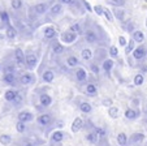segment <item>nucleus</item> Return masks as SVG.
<instances>
[{
	"mask_svg": "<svg viewBox=\"0 0 147 146\" xmlns=\"http://www.w3.org/2000/svg\"><path fill=\"white\" fill-rule=\"evenodd\" d=\"M144 146H147V142H146V145H144Z\"/></svg>",
	"mask_w": 147,
	"mask_h": 146,
	"instance_id": "59",
	"label": "nucleus"
},
{
	"mask_svg": "<svg viewBox=\"0 0 147 146\" xmlns=\"http://www.w3.org/2000/svg\"><path fill=\"white\" fill-rule=\"evenodd\" d=\"M103 16L106 17V18L108 20L109 22H112V21H113V17H112V14H111V12H109V9L104 8V13H103Z\"/></svg>",
	"mask_w": 147,
	"mask_h": 146,
	"instance_id": "47",
	"label": "nucleus"
},
{
	"mask_svg": "<svg viewBox=\"0 0 147 146\" xmlns=\"http://www.w3.org/2000/svg\"><path fill=\"white\" fill-rule=\"evenodd\" d=\"M67 65L70 67V68H76L77 65H80V60H78L77 56L70 55L67 58Z\"/></svg>",
	"mask_w": 147,
	"mask_h": 146,
	"instance_id": "30",
	"label": "nucleus"
},
{
	"mask_svg": "<svg viewBox=\"0 0 147 146\" xmlns=\"http://www.w3.org/2000/svg\"><path fill=\"white\" fill-rule=\"evenodd\" d=\"M144 78H143V75L142 73H138V75L134 76V85L136 86H141L142 84H143Z\"/></svg>",
	"mask_w": 147,
	"mask_h": 146,
	"instance_id": "41",
	"label": "nucleus"
},
{
	"mask_svg": "<svg viewBox=\"0 0 147 146\" xmlns=\"http://www.w3.org/2000/svg\"><path fill=\"white\" fill-rule=\"evenodd\" d=\"M69 30L73 31V33H76V34H82V28H81V25L78 24V22L72 24V25L69 26Z\"/></svg>",
	"mask_w": 147,
	"mask_h": 146,
	"instance_id": "39",
	"label": "nucleus"
},
{
	"mask_svg": "<svg viewBox=\"0 0 147 146\" xmlns=\"http://www.w3.org/2000/svg\"><path fill=\"white\" fill-rule=\"evenodd\" d=\"M5 34H7V38H8V39H14V38L17 37V30H16V28H13L12 25L7 26Z\"/></svg>",
	"mask_w": 147,
	"mask_h": 146,
	"instance_id": "32",
	"label": "nucleus"
},
{
	"mask_svg": "<svg viewBox=\"0 0 147 146\" xmlns=\"http://www.w3.org/2000/svg\"><path fill=\"white\" fill-rule=\"evenodd\" d=\"M90 69H91V72L94 73V75H96V76L99 75L100 69H99V65H98L96 63H91V64H90Z\"/></svg>",
	"mask_w": 147,
	"mask_h": 146,
	"instance_id": "45",
	"label": "nucleus"
},
{
	"mask_svg": "<svg viewBox=\"0 0 147 146\" xmlns=\"http://www.w3.org/2000/svg\"><path fill=\"white\" fill-rule=\"evenodd\" d=\"M63 13V5L61 4H55V5L51 7V14L53 17L55 16H59V14Z\"/></svg>",
	"mask_w": 147,
	"mask_h": 146,
	"instance_id": "36",
	"label": "nucleus"
},
{
	"mask_svg": "<svg viewBox=\"0 0 147 146\" xmlns=\"http://www.w3.org/2000/svg\"><path fill=\"white\" fill-rule=\"evenodd\" d=\"M3 39H4V35L3 34H0V41H3Z\"/></svg>",
	"mask_w": 147,
	"mask_h": 146,
	"instance_id": "55",
	"label": "nucleus"
},
{
	"mask_svg": "<svg viewBox=\"0 0 147 146\" xmlns=\"http://www.w3.org/2000/svg\"><path fill=\"white\" fill-rule=\"evenodd\" d=\"M131 54H133L134 60L141 61V60H143V59L147 58V47L143 46V44H142V46H138L134 48V51Z\"/></svg>",
	"mask_w": 147,
	"mask_h": 146,
	"instance_id": "4",
	"label": "nucleus"
},
{
	"mask_svg": "<svg viewBox=\"0 0 147 146\" xmlns=\"http://www.w3.org/2000/svg\"><path fill=\"white\" fill-rule=\"evenodd\" d=\"M3 82L7 84V85H9V86H16L17 82H18V80H17L14 72H9V73H4Z\"/></svg>",
	"mask_w": 147,
	"mask_h": 146,
	"instance_id": "12",
	"label": "nucleus"
},
{
	"mask_svg": "<svg viewBox=\"0 0 147 146\" xmlns=\"http://www.w3.org/2000/svg\"><path fill=\"white\" fill-rule=\"evenodd\" d=\"M102 105L104 106V107H111V106L113 105V101H112L111 98H104V99L102 101Z\"/></svg>",
	"mask_w": 147,
	"mask_h": 146,
	"instance_id": "46",
	"label": "nucleus"
},
{
	"mask_svg": "<svg viewBox=\"0 0 147 146\" xmlns=\"http://www.w3.org/2000/svg\"><path fill=\"white\" fill-rule=\"evenodd\" d=\"M0 20H1V24L4 26H9L11 25V21H9V16L5 11H0Z\"/></svg>",
	"mask_w": 147,
	"mask_h": 146,
	"instance_id": "34",
	"label": "nucleus"
},
{
	"mask_svg": "<svg viewBox=\"0 0 147 146\" xmlns=\"http://www.w3.org/2000/svg\"><path fill=\"white\" fill-rule=\"evenodd\" d=\"M87 124H89V123H87ZM89 127H90V125H89ZM85 140H86L90 145H98V143H99V141H100V138H99V134H98V133L95 132L91 127H90V130L86 133V134H85Z\"/></svg>",
	"mask_w": 147,
	"mask_h": 146,
	"instance_id": "8",
	"label": "nucleus"
},
{
	"mask_svg": "<svg viewBox=\"0 0 147 146\" xmlns=\"http://www.w3.org/2000/svg\"><path fill=\"white\" fill-rule=\"evenodd\" d=\"M35 82V76L33 73H24V75L20 76L18 78V84L24 86H28V85H31V84Z\"/></svg>",
	"mask_w": 147,
	"mask_h": 146,
	"instance_id": "11",
	"label": "nucleus"
},
{
	"mask_svg": "<svg viewBox=\"0 0 147 146\" xmlns=\"http://www.w3.org/2000/svg\"><path fill=\"white\" fill-rule=\"evenodd\" d=\"M85 93H86L87 96H95L98 94V88L95 84L90 82L86 85V89H85Z\"/></svg>",
	"mask_w": 147,
	"mask_h": 146,
	"instance_id": "23",
	"label": "nucleus"
},
{
	"mask_svg": "<svg viewBox=\"0 0 147 146\" xmlns=\"http://www.w3.org/2000/svg\"><path fill=\"white\" fill-rule=\"evenodd\" d=\"M36 64H38V56L33 52L28 54V55H26V64H25L26 68L31 71V69H34L36 67Z\"/></svg>",
	"mask_w": 147,
	"mask_h": 146,
	"instance_id": "13",
	"label": "nucleus"
},
{
	"mask_svg": "<svg viewBox=\"0 0 147 146\" xmlns=\"http://www.w3.org/2000/svg\"><path fill=\"white\" fill-rule=\"evenodd\" d=\"M119 108L115 107V106H111V107H108V116L111 119H117L119 117Z\"/></svg>",
	"mask_w": 147,
	"mask_h": 146,
	"instance_id": "37",
	"label": "nucleus"
},
{
	"mask_svg": "<svg viewBox=\"0 0 147 146\" xmlns=\"http://www.w3.org/2000/svg\"><path fill=\"white\" fill-rule=\"evenodd\" d=\"M76 80L78 82H85L87 80V73L83 68H77L76 69Z\"/></svg>",
	"mask_w": 147,
	"mask_h": 146,
	"instance_id": "21",
	"label": "nucleus"
},
{
	"mask_svg": "<svg viewBox=\"0 0 147 146\" xmlns=\"http://www.w3.org/2000/svg\"><path fill=\"white\" fill-rule=\"evenodd\" d=\"M96 54H98V58H95L96 59V61H104L106 60V55H107V52H106V50H103V48H99V50H96Z\"/></svg>",
	"mask_w": 147,
	"mask_h": 146,
	"instance_id": "40",
	"label": "nucleus"
},
{
	"mask_svg": "<svg viewBox=\"0 0 147 146\" xmlns=\"http://www.w3.org/2000/svg\"><path fill=\"white\" fill-rule=\"evenodd\" d=\"M28 123H24V121H20V120H17V123H16V130H17V133H20V134H25V133H28V130H29V128H28Z\"/></svg>",
	"mask_w": 147,
	"mask_h": 146,
	"instance_id": "26",
	"label": "nucleus"
},
{
	"mask_svg": "<svg viewBox=\"0 0 147 146\" xmlns=\"http://www.w3.org/2000/svg\"><path fill=\"white\" fill-rule=\"evenodd\" d=\"M43 35L47 39H53V38H56L57 33H56V29L53 28V26H46V28L43 29Z\"/></svg>",
	"mask_w": 147,
	"mask_h": 146,
	"instance_id": "19",
	"label": "nucleus"
},
{
	"mask_svg": "<svg viewBox=\"0 0 147 146\" xmlns=\"http://www.w3.org/2000/svg\"><path fill=\"white\" fill-rule=\"evenodd\" d=\"M18 95H20V93L17 90H14V89H8V90L4 93V99L8 103H14L16 99L18 98Z\"/></svg>",
	"mask_w": 147,
	"mask_h": 146,
	"instance_id": "14",
	"label": "nucleus"
},
{
	"mask_svg": "<svg viewBox=\"0 0 147 146\" xmlns=\"http://www.w3.org/2000/svg\"><path fill=\"white\" fill-rule=\"evenodd\" d=\"M13 142V137L8 133H1L0 134V143L3 146H9L11 143Z\"/></svg>",
	"mask_w": 147,
	"mask_h": 146,
	"instance_id": "25",
	"label": "nucleus"
},
{
	"mask_svg": "<svg viewBox=\"0 0 147 146\" xmlns=\"http://www.w3.org/2000/svg\"><path fill=\"white\" fill-rule=\"evenodd\" d=\"M77 35H78V34H76V33H73V31L68 30V31H64V33H61L60 39H61V42H63V43L70 44V43H73V42L77 39Z\"/></svg>",
	"mask_w": 147,
	"mask_h": 146,
	"instance_id": "10",
	"label": "nucleus"
},
{
	"mask_svg": "<svg viewBox=\"0 0 147 146\" xmlns=\"http://www.w3.org/2000/svg\"><path fill=\"white\" fill-rule=\"evenodd\" d=\"M0 71H1V65H0Z\"/></svg>",
	"mask_w": 147,
	"mask_h": 146,
	"instance_id": "58",
	"label": "nucleus"
},
{
	"mask_svg": "<svg viewBox=\"0 0 147 146\" xmlns=\"http://www.w3.org/2000/svg\"><path fill=\"white\" fill-rule=\"evenodd\" d=\"M134 48H136V41H134V39L131 38L130 41L128 42V44L125 46V54H126V55L131 54V52L134 51Z\"/></svg>",
	"mask_w": 147,
	"mask_h": 146,
	"instance_id": "35",
	"label": "nucleus"
},
{
	"mask_svg": "<svg viewBox=\"0 0 147 146\" xmlns=\"http://www.w3.org/2000/svg\"><path fill=\"white\" fill-rule=\"evenodd\" d=\"M67 136H68L67 133L63 132V130H60V129L53 130V132L50 134V142H51V145H53V143L63 142V141L67 138Z\"/></svg>",
	"mask_w": 147,
	"mask_h": 146,
	"instance_id": "3",
	"label": "nucleus"
},
{
	"mask_svg": "<svg viewBox=\"0 0 147 146\" xmlns=\"http://www.w3.org/2000/svg\"><path fill=\"white\" fill-rule=\"evenodd\" d=\"M144 1H146V3H147V0H144Z\"/></svg>",
	"mask_w": 147,
	"mask_h": 146,
	"instance_id": "60",
	"label": "nucleus"
},
{
	"mask_svg": "<svg viewBox=\"0 0 147 146\" xmlns=\"http://www.w3.org/2000/svg\"><path fill=\"white\" fill-rule=\"evenodd\" d=\"M113 60L112 59H106V60L102 63V68H103V71L106 72L107 75H109L111 73V71H112V68H113Z\"/></svg>",
	"mask_w": 147,
	"mask_h": 146,
	"instance_id": "27",
	"label": "nucleus"
},
{
	"mask_svg": "<svg viewBox=\"0 0 147 146\" xmlns=\"http://www.w3.org/2000/svg\"><path fill=\"white\" fill-rule=\"evenodd\" d=\"M11 5H12V8H13V9L18 11V9L22 8V0H12Z\"/></svg>",
	"mask_w": 147,
	"mask_h": 146,
	"instance_id": "42",
	"label": "nucleus"
},
{
	"mask_svg": "<svg viewBox=\"0 0 147 146\" xmlns=\"http://www.w3.org/2000/svg\"><path fill=\"white\" fill-rule=\"evenodd\" d=\"M47 9H48V4L39 3V4H36V5H34L33 11L35 12V14H38V16H42V14H45L46 12H47Z\"/></svg>",
	"mask_w": 147,
	"mask_h": 146,
	"instance_id": "20",
	"label": "nucleus"
},
{
	"mask_svg": "<svg viewBox=\"0 0 147 146\" xmlns=\"http://www.w3.org/2000/svg\"><path fill=\"white\" fill-rule=\"evenodd\" d=\"M83 127H85V123H83L82 117H76L74 120H73L72 125H70V129H72L73 133H77V132H80L81 129H83Z\"/></svg>",
	"mask_w": 147,
	"mask_h": 146,
	"instance_id": "17",
	"label": "nucleus"
},
{
	"mask_svg": "<svg viewBox=\"0 0 147 146\" xmlns=\"http://www.w3.org/2000/svg\"><path fill=\"white\" fill-rule=\"evenodd\" d=\"M144 141V134L141 132H136V133H131L129 136V145H137V143H141Z\"/></svg>",
	"mask_w": 147,
	"mask_h": 146,
	"instance_id": "15",
	"label": "nucleus"
},
{
	"mask_svg": "<svg viewBox=\"0 0 147 146\" xmlns=\"http://www.w3.org/2000/svg\"><path fill=\"white\" fill-rule=\"evenodd\" d=\"M133 146H141V145H139V143H137V145H133Z\"/></svg>",
	"mask_w": 147,
	"mask_h": 146,
	"instance_id": "56",
	"label": "nucleus"
},
{
	"mask_svg": "<svg viewBox=\"0 0 147 146\" xmlns=\"http://www.w3.org/2000/svg\"><path fill=\"white\" fill-rule=\"evenodd\" d=\"M60 3H63V4H68V5H70V4H73V0H60Z\"/></svg>",
	"mask_w": 147,
	"mask_h": 146,
	"instance_id": "52",
	"label": "nucleus"
},
{
	"mask_svg": "<svg viewBox=\"0 0 147 146\" xmlns=\"http://www.w3.org/2000/svg\"><path fill=\"white\" fill-rule=\"evenodd\" d=\"M43 143V141H40L39 138H30V137H22L20 140L14 141L13 146H39Z\"/></svg>",
	"mask_w": 147,
	"mask_h": 146,
	"instance_id": "2",
	"label": "nucleus"
},
{
	"mask_svg": "<svg viewBox=\"0 0 147 146\" xmlns=\"http://www.w3.org/2000/svg\"><path fill=\"white\" fill-rule=\"evenodd\" d=\"M131 38L136 41V43H143L144 41V34L141 30H134L131 33Z\"/></svg>",
	"mask_w": 147,
	"mask_h": 146,
	"instance_id": "29",
	"label": "nucleus"
},
{
	"mask_svg": "<svg viewBox=\"0 0 147 146\" xmlns=\"http://www.w3.org/2000/svg\"><path fill=\"white\" fill-rule=\"evenodd\" d=\"M52 105V96L50 95V94L47 93H43L39 95V107L38 110H40V108H48L50 106Z\"/></svg>",
	"mask_w": 147,
	"mask_h": 146,
	"instance_id": "6",
	"label": "nucleus"
},
{
	"mask_svg": "<svg viewBox=\"0 0 147 146\" xmlns=\"http://www.w3.org/2000/svg\"><path fill=\"white\" fill-rule=\"evenodd\" d=\"M109 55H111L113 59H116L117 56H119V50H117L116 46H111V47H109Z\"/></svg>",
	"mask_w": 147,
	"mask_h": 146,
	"instance_id": "44",
	"label": "nucleus"
},
{
	"mask_svg": "<svg viewBox=\"0 0 147 146\" xmlns=\"http://www.w3.org/2000/svg\"><path fill=\"white\" fill-rule=\"evenodd\" d=\"M141 112H142L141 108H139V110H136V108H133V107H129V108H126V110H125L124 116H125V119H126V120L134 121V120H137V119H139Z\"/></svg>",
	"mask_w": 147,
	"mask_h": 146,
	"instance_id": "7",
	"label": "nucleus"
},
{
	"mask_svg": "<svg viewBox=\"0 0 147 146\" xmlns=\"http://www.w3.org/2000/svg\"><path fill=\"white\" fill-rule=\"evenodd\" d=\"M113 14L119 21H121V22L125 21V11L124 9H120V8L116 7V8H113Z\"/></svg>",
	"mask_w": 147,
	"mask_h": 146,
	"instance_id": "31",
	"label": "nucleus"
},
{
	"mask_svg": "<svg viewBox=\"0 0 147 146\" xmlns=\"http://www.w3.org/2000/svg\"><path fill=\"white\" fill-rule=\"evenodd\" d=\"M129 142V138H128V134L124 132L119 133L117 134V143H119V146H126Z\"/></svg>",
	"mask_w": 147,
	"mask_h": 146,
	"instance_id": "28",
	"label": "nucleus"
},
{
	"mask_svg": "<svg viewBox=\"0 0 147 146\" xmlns=\"http://www.w3.org/2000/svg\"><path fill=\"white\" fill-rule=\"evenodd\" d=\"M146 28H147V18H146Z\"/></svg>",
	"mask_w": 147,
	"mask_h": 146,
	"instance_id": "57",
	"label": "nucleus"
},
{
	"mask_svg": "<svg viewBox=\"0 0 147 146\" xmlns=\"http://www.w3.org/2000/svg\"><path fill=\"white\" fill-rule=\"evenodd\" d=\"M122 28H124L125 31H128V33H133L134 30H137V29H136V25H134V22H131V21L125 22L124 25H122Z\"/></svg>",
	"mask_w": 147,
	"mask_h": 146,
	"instance_id": "38",
	"label": "nucleus"
},
{
	"mask_svg": "<svg viewBox=\"0 0 147 146\" xmlns=\"http://www.w3.org/2000/svg\"><path fill=\"white\" fill-rule=\"evenodd\" d=\"M81 1H82V5L85 7V8H86V11H89V12H91L92 11V8H91V5H90L89 3H87L86 0H81Z\"/></svg>",
	"mask_w": 147,
	"mask_h": 146,
	"instance_id": "49",
	"label": "nucleus"
},
{
	"mask_svg": "<svg viewBox=\"0 0 147 146\" xmlns=\"http://www.w3.org/2000/svg\"><path fill=\"white\" fill-rule=\"evenodd\" d=\"M141 69H142V73H147V65H143Z\"/></svg>",
	"mask_w": 147,
	"mask_h": 146,
	"instance_id": "53",
	"label": "nucleus"
},
{
	"mask_svg": "<svg viewBox=\"0 0 147 146\" xmlns=\"http://www.w3.org/2000/svg\"><path fill=\"white\" fill-rule=\"evenodd\" d=\"M94 11H95V13H96L98 16H103V13H104V8H103L102 5H95Z\"/></svg>",
	"mask_w": 147,
	"mask_h": 146,
	"instance_id": "48",
	"label": "nucleus"
},
{
	"mask_svg": "<svg viewBox=\"0 0 147 146\" xmlns=\"http://www.w3.org/2000/svg\"><path fill=\"white\" fill-rule=\"evenodd\" d=\"M142 112H143L144 115H147V105H146V106H144V107H143V111H142Z\"/></svg>",
	"mask_w": 147,
	"mask_h": 146,
	"instance_id": "54",
	"label": "nucleus"
},
{
	"mask_svg": "<svg viewBox=\"0 0 147 146\" xmlns=\"http://www.w3.org/2000/svg\"><path fill=\"white\" fill-rule=\"evenodd\" d=\"M115 5H124L125 4V0H115Z\"/></svg>",
	"mask_w": 147,
	"mask_h": 146,
	"instance_id": "51",
	"label": "nucleus"
},
{
	"mask_svg": "<svg viewBox=\"0 0 147 146\" xmlns=\"http://www.w3.org/2000/svg\"><path fill=\"white\" fill-rule=\"evenodd\" d=\"M130 106L133 108H136V110H139V106H141V101H139V98H133V99L130 101Z\"/></svg>",
	"mask_w": 147,
	"mask_h": 146,
	"instance_id": "43",
	"label": "nucleus"
},
{
	"mask_svg": "<svg viewBox=\"0 0 147 146\" xmlns=\"http://www.w3.org/2000/svg\"><path fill=\"white\" fill-rule=\"evenodd\" d=\"M81 58H82V60L85 61H89L92 59V52L90 48H83L82 51H81Z\"/></svg>",
	"mask_w": 147,
	"mask_h": 146,
	"instance_id": "33",
	"label": "nucleus"
},
{
	"mask_svg": "<svg viewBox=\"0 0 147 146\" xmlns=\"http://www.w3.org/2000/svg\"><path fill=\"white\" fill-rule=\"evenodd\" d=\"M34 119H35L34 113L31 112V111H28V110L20 111V112L17 113V120L24 121V123H31Z\"/></svg>",
	"mask_w": 147,
	"mask_h": 146,
	"instance_id": "9",
	"label": "nucleus"
},
{
	"mask_svg": "<svg viewBox=\"0 0 147 146\" xmlns=\"http://www.w3.org/2000/svg\"><path fill=\"white\" fill-rule=\"evenodd\" d=\"M85 39H86L87 43H96L99 41V37H98V34L94 30L89 29V30L85 31Z\"/></svg>",
	"mask_w": 147,
	"mask_h": 146,
	"instance_id": "18",
	"label": "nucleus"
},
{
	"mask_svg": "<svg viewBox=\"0 0 147 146\" xmlns=\"http://www.w3.org/2000/svg\"><path fill=\"white\" fill-rule=\"evenodd\" d=\"M42 80H43V82H46V84H51L53 80H55V73H53L51 69L45 71L43 75H42Z\"/></svg>",
	"mask_w": 147,
	"mask_h": 146,
	"instance_id": "22",
	"label": "nucleus"
},
{
	"mask_svg": "<svg viewBox=\"0 0 147 146\" xmlns=\"http://www.w3.org/2000/svg\"><path fill=\"white\" fill-rule=\"evenodd\" d=\"M119 42H120V46H124V47L126 46V44H128V42H126V39H125L122 35L119 38Z\"/></svg>",
	"mask_w": 147,
	"mask_h": 146,
	"instance_id": "50",
	"label": "nucleus"
},
{
	"mask_svg": "<svg viewBox=\"0 0 147 146\" xmlns=\"http://www.w3.org/2000/svg\"><path fill=\"white\" fill-rule=\"evenodd\" d=\"M55 120H56V117L53 116V113H51V112H42L40 115L35 119L36 125H38L39 128H42V129H51V127L53 125Z\"/></svg>",
	"mask_w": 147,
	"mask_h": 146,
	"instance_id": "1",
	"label": "nucleus"
},
{
	"mask_svg": "<svg viewBox=\"0 0 147 146\" xmlns=\"http://www.w3.org/2000/svg\"><path fill=\"white\" fill-rule=\"evenodd\" d=\"M52 51L55 55H61V54L65 51V47L57 41H53L52 42Z\"/></svg>",
	"mask_w": 147,
	"mask_h": 146,
	"instance_id": "24",
	"label": "nucleus"
},
{
	"mask_svg": "<svg viewBox=\"0 0 147 146\" xmlns=\"http://www.w3.org/2000/svg\"><path fill=\"white\" fill-rule=\"evenodd\" d=\"M13 59H14V63H16L17 67H24L26 64V56L24 55V51L21 48H16L13 54Z\"/></svg>",
	"mask_w": 147,
	"mask_h": 146,
	"instance_id": "5",
	"label": "nucleus"
},
{
	"mask_svg": "<svg viewBox=\"0 0 147 146\" xmlns=\"http://www.w3.org/2000/svg\"><path fill=\"white\" fill-rule=\"evenodd\" d=\"M77 107H78V110L82 113H85V115H89V113L92 112V106L90 105L89 102H86V101H81L77 105Z\"/></svg>",
	"mask_w": 147,
	"mask_h": 146,
	"instance_id": "16",
	"label": "nucleus"
}]
</instances>
